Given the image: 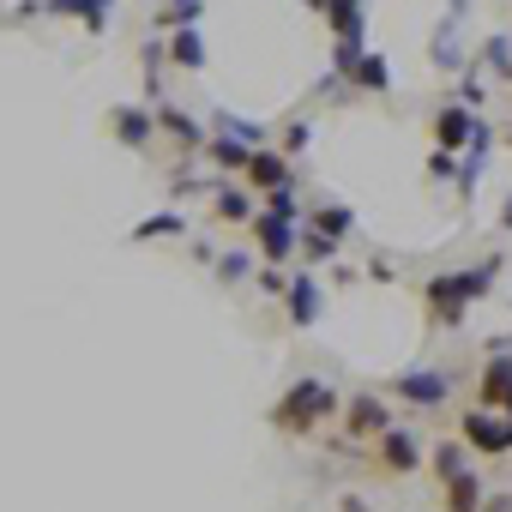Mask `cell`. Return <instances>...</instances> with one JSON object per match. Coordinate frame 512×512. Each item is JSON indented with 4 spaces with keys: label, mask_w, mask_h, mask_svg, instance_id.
I'll list each match as a JSON object with an SVG mask.
<instances>
[{
    "label": "cell",
    "mask_w": 512,
    "mask_h": 512,
    "mask_svg": "<svg viewBox=\"0 0 512 512\" xmlns=\"http://www.w3.org/2000/svg\"><path fill=\"white\" fill-rule=\"evenodd\" d=\"M211 211H217L223 223H247V217H253V199H247V193H235V187H223V193L211 199Z\"/></svg>",
    "instance_id": "cell-17"
},
{
    "label": "cell",
    "mask_w": 512,
    "mask_h": 512,
    "mask_svg": "<svg viewBox=\"0 0 512 512\" xmlns=\"http://www.w3.org/2000/svg\"><path fill=\"white\" fill-rule=\"evenodd\" d=\"M500 223H506V229H512V199H506V211H500Z\"/></svg>",
    "instance_id": "cell-31"
},
{
    "label": "cell",
    "mask_w": 512,
    "mask_h": 512,
    "mask_svg": "<svg viewBox=\"0 0 512 512\" xmlns=\"http://www.w3.org/2000/svg\"><path fill=\"white\" fill-rule=\"evenodd\" d=\"M109 127H115V139H121V145H151V127H157V121H151L145 109H115V115H109Z\"/></svg>",
    "instance_id": "cell-15"
},
{
    "label": "cell",
    "mask_w": 512,
    "mask_h": 512,
    "mask_svg": "<svg viewBox=\"0 0 512 512\" xmlns=\"http://www.w3.org/2000/svg\"><path fill=\"white\" fill-rule=\"evenodd\" d=\"M350 73H356V85H362V91H386V79H392V73H386V61H380V55H362V61H356V67H350Z\"/></svg>",
    "instance_id": "cell-19"
},
{
    "label": "cell",
    "mask_w": 512,
    "mask_h": 512,
    "mask_svg": "<svg viewBox=\"0 0 512 512\" xmlns=\"http://www.w3.org/2000/svg\"><path fill=\"white\" fill-rule=\"evenodd\" d=\"M284 151H290V157L308 151V127H290V133H284Z\"/></svg>",
    "instance_id": "cell-28"
},
{
    "label": "cell",
    "mask_w": 512,
    "mask_h": 512,
    "mask_svg": "<svg viewBox=\"0 0 512 512\" xmlns=\"http://www.w3.org/2000/svg\"><path fill=\"white\" fill-rule=\"evenodd\" d=\"M488 67H494V73H512V43L494 37V43H488Z\"/></svg>",
    "instance_id": "cell-26"
},
{
    "label": "cell",
    "mask_w": 512,
    "mask_h": 512,
    "mask_svg": "<svg viewBox=\"0 0 512 512\" xmlns=\"http://www.w3.org/2000/svg\"><path fill=\"white\" fill-rule=\"evenodd\" d=\"M284 302H290V320H296V326H314V320H320V308H326V290H320L314 278H296Z\"/></svg>",
    "instance_id": "cell-12"
},
{
    "label": "cell",
    "mask_w": 512,
    "mask_h": 512,
    "mask_svg": "<svg viewBox=\"0 0 512 512\" xmlns=\"http://www.w3.org/2000/svg\"><path fill=\"white\" fill-rule=\"evenodd\" d=\"M482 512H512V494H494V500H488Z\"/></svg>",
    "instance_id": "cell-30"
},
{
    "label": "cell",
    "mask_w": 512,
    "mask_h": 512,
    "mask_svg": "<svg viewBox=\"0 0 512 512\" xmlns=\"http://www.w3.org/2000/svg\"><path fill=\"white\" fill-rule=\"evenodd\" d=\"M253 151H260V145H247V139H235V133H217V139L205 145V157H211L217 169H247Z\"/></svg>",
    "instance_id": "cell-14"
},
{
    "label": "cell",
    "mask_w": 512,
    "mask_h": 512,
    "mask_svg": "<svg viewBox=\"0 0 512 512\" xmlns=\"http://www.w3.org/2000/svg\"><path fill=\"white\" fill-rule=\"evenodd\" d=\"M344 434H350V440H368V434H386V404H380L374 392H362V398H350V416H344Z\"/></svg>",
    "instance_id": "cell-8"
},
{
    "label": "cell",
    "mask_w": 512,
    "mask_h": 512,
    "mask_svg": "<svg viewBox=\"0 0 512 512\" xmlns=\"http://www.w3.org/2000/svg\"><path fill=\"white\" fill-rule=\"evenodd\" d=\"M482 410L512 416V362L506 356H488V368H482Z\"/></svg>",
    "instance_id": "cell-9"
},
{
    "label": "cell",
    "mask_w": 512,
    "mask_h": 512,
    "mask_svg": "<svg viewBox=\"0 0 512 512\" xmlns=\"http://www.w3.org/2000/svg\"><path fill=\"white\" fill-rule=\"evenodd\" d=\"M470 133H476V121H470L464 103H452V109L434 115V145H440V151H470Z\"/></svg>",
    "instance_id": "cell-6"
},
{
    "label": "cell",
    "mask_w": 512,
    "mask_h": 512,
    "mask_svg": "<svg viewBox=\"0 0 512 512\" xmlns=\"http://www.w3.org/2000/svg\"><path fill=\"white\" fill-rule=\"evenodd\" d=\"M446 506H452V512H476V506H482V476L464 470L458 482H446Z\"/></svg>",
    "instance_id": "cell-16"
},
{
    "label": "cell",
    "mask_w": 512,
    "mask_h": 512,
    "mask_svg": "<svg viewBox=\"0 0 512 512\" xmlns=\"http://www.w3.org/2000/svg\"><path fill=\"white\" fill-rule=\"evenodd\" d=\"M247 272H253V266H247V253H223V260H217V278H223V284H241Z\"/></svg>",
    "instance_id": "cell-24"
},
{
    "label": "cell",
    "mask_w": 512,
    "mask_h": 512,
    "mask_svg": "<svg viewBox=\"0 0 512 512\" xmlns=\"http://www.w3.org/2000/svg\"><path fill=\"white\" fill-rule=\"evenodd\" d=\"M151 235H181V217L175 211H157V217L133 223V241H151Z\"/></svg>",
    "instance_id": "cell-21"
},
{
    "label": "cell",
    "mask_w": 512,
    "mask_h": 512,
    "mask_svg": "<svg viewBox=\"0 0 512 512\" xmlns=\"http://www.w3.org/2000/svg\"><path fill=\"white\" fill-rule=\"evenodd\" d=\"M392 392H398L404 404H440V398H446V374H440V368H410V374L392 380Z\"/></svg>",
    "instance_id": "cell-5"
},
{
    "label": "cell",
    "mask_w": 512,
    "mask_h": 512,
    "mask_svg": "<svg viewBox=\"0 0 512 512\" xmlns=\"http://www.w3.org/2000/svg\"><path fill=\"white\" fill-rule=\"evenodd\" d=\"M488 272H494V260H488L482 272H446V278H434V284L422 290V296H428V314H434V320H458V314L482 296Z\"/></svg>",
    "instance_id": "cell-2"
},
{
    "label": "cell",
    "mask_w": 512,
    "mask_h": 512,
    "mask_svg": "<svg viewBox=\"0 0 512 512\" xmlns=\"http://www.w3.org/2000/svg\"><path fill=\"white\" fill-rule=\"evenodd\" d=\"M434 476H440V482H458V476H464V440H446V446L434 452Z\"/></svg>",
    "instance_id": "cell-18"
},
{
    "label": "cell",
    "mask_w": 512,
    "mask_h": 512,
    "mask_svg": "<svg viewBox=\"0 0 512 512\" xmlns=\"http://www.w3.org/2000/svg\"><path fill=\"white\" fill-rule=\"evenodd\" d=\"M163 19H199V0H175V7H169Z\"/></svg>",
    "instance_id": "cell-29"
},
{
    "label": "cell",
    "mask_w": 512,
    "mask_h": 512,
    "mask_svg": "<svg viewBox=\"0 0 512 512\" xmlns=\"http://www.w3.org/2000/svg\"><path fill=\"white\" fill-rule=\"evenodd\" d=\"M260 290H266V296H278V302H284V296H290V278H284V272H278V266H272V272H260Z\"/></svg>",
    "instance_id": "cell-27"
},
{
    "label": "cell",
    "mask_w": 512,
    "mask_h": 512,
    "mask_svg": "<svg viewBox=\"0 0 512 512\" xmlns=\"http://www.w3.org/2000/svg\"><path fill=\"white\" fill-rule=\"evenodd\" d=\"M55 7H61V13H85L91 31H103V19H109V13H103V0H55Z\"/></svg>",
    "instance_id": "cell-23"
},
{
    "label": "cell",
    "mask_w": 512,
    "mask_h": 512,
    "mask_svg": "<svg viewBox=\"0 0 512 512\" xmlns=\"http://www.w3.org/2000/svg\"><path fill=\"white\" fill-rule=\"evenodd\" d=\"M380 464H386V470H398V476H404V470H416V464H422L416 434H410V428H386V434H380Z\"/></svg>",
    "instance_id": "cell-10"
},
{
    "label": "cell",
    "mask_w": 512,
    "mask_h": 512,
    "mask_svg": "<svg viewBox=\"0 0 512 512\" xmlns=\"http://www.w3.org/2000/svg\"><path fill=\"white\" fill-rule=\"evenodd\" d=\"M458 440H464L470 452H488V458H500V452H512V416H494V410H470Z\"/></svg>",
    "instance_id": "cell-3"
},
{
    "label": "cell",
    "mask_w": 512,
    "mask_h": 512,
    "mask_svg": "<svg viewBox=\"0 0 512 512\" xmlns=\"http://www.w3.org/2000/svg\"><path fill=\"white\" fill-rule=\"evenodd\" d=\"M302 7H314V13H326V0H302Z\"/></svg>",
    "instance_id": "cell-32"
},
{
    "label": "cell",
    "mask_w": 512,
    "mask_h": 512,
    "mask_svg": "<svg viewBox=\"0 0 512 512\" xmlns=\"http://www.w3.org/2000/svg\"><path fill=\"white\" fill-rule=\"evenodd\" d=\"M169 61H175V67H205V49H199V37H193V31H181V37L169 43Z\"/></svg>",
    "instance_id": "cell-20"
},
{
    "label": "cell",
    "mask_w": 512,
    "mask_h": 512,
    "mask_svg": "<svg viewBox=\"0 0 512 512\" xmlns=\"http://www.w3.org/2000/svg\"><path fill=\"white\" fill-rule=\"evenodd\" d=\"M157 127H163L169 139H181V151H205V145H211V139H205V127H199L193 115H181L175 103H163V109H157Z\"/></svg>",
    "instance_id": "cell-11"
},
{
    "label": "cell",
    "mask_w": 512,
    "mask_h": 512,
    "mask_svg": "<svg viewBox=\"0 0 512 512\" xmlns=\"http://www.w3.org/2000/svg\"><path fill=\"white\" fill-rule=\"evenodd\" d=\"M247 181L260 187V193H278V187H290V163H284V151L260 145V151H253V163H247Z\"/></svg>",
    "instance_id": "cell-7"
},
{
    "label": "cell",
    "mask_w": 512,
    "mask_h": 512,
    "mask_svg": "<svg viewBox=\"0 0 512 512\" xmlns=\"http://www.w3.org/2000/svg\"><path fill=\"white\" fill-rule=\"evenodd\" d=\"M326 25L338 31V43L362 49V0H326Z\"/></svg>",
    "instance_id": "cell-13"
},
{
    "label": "cell",
    "mask_w": 512,
    "mask_h": 512,
    "mask_svg": "<svg viewBox=\"0 0 512 512\" xmlns=\"http://www.w3.org/2000/svg\"><path fill=\"white\" fill-rule=\"evenodd\" d=\"M314 229H320V235H332V241H338V235H344V229H350V211H344V205H332V211H326V205H320V211H314Z\"/></svg>",
    "instance_id": "cell-22"
},
{
    "label": "cell",
    "mask_w": 512,
    "mask_h": 512,
    "mask_svg": "<svg viewBox=\"0 0 512 512\" xmlns=\"http://www.w3.org/2000/svg\"><path fill=\"white\" fill-rule=\"evenodd\" d=\"M253 241H260L266 260H290V253H296V223L278 217V211H260V217H253Z\"/></svg>",
    "instance_id": "cell-4"
},
{
    "label": "cell",
    "mask_w": 512,
    "mask_h": 512,
    "mask_svg": "<svg viewBox=\"0 0 512 512\" xmlns=\"http://www.w3.org/2000/svg\"><path fill=\"white\" fill-rule=\"evenodd\" d=\"M332 410H338V392H332L326 380H296V386L272 404V428L290 434V440H308Z\"/></svg>",
    "instance_id": "cell-1"
},
{
    "label": "cell",
    "mask_w": 512,
    "mask_h": 512,
    "mask_svg": "<svg viewBox=\"0 0 512 512\" xmlns=\"http://www.w3.org/2000/svg\"><path fill=\"white\" fill-rule=\"evenodd\" d=\"M266 211H278V217H290V223H296V193H290V187L266 193Z\"/></svg>",
    "instance_id": "cell-25"
}]
</instances>
